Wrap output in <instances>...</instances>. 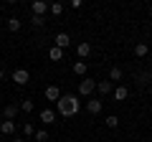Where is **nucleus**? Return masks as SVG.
<instances>
[{"mask_svg": "<svg viewBox=\"0 0 152 142\" xmlns=\"http://www.w3.org/2000/svg\"><path fill=\"white\" fill-rule=\"evenodd\" d=\"M56 107H58L61 117H76L79 109H81V102H79L74 94H61V99L56 102Z\"/></svg>", "mask_w": 152, "mask_h": 142, "instance_id": "f257e3e1", "label": "nucleus"}, {"mask_svg": "<svg viewBox=\"0 0 152 142\" xmlns=\"http://www.w3.org/2000/svg\"><path fill=\"white\" fill-rule=\"evenodd\" d=\"M96 89V79H81V84H79V94H84V97H89V94Z\"/></svg>", "mask_w": 152, "mask_h": 142, "instance_id": "f03ea898", "label": "nucleus"}, {"mask_svg": "<svg viewBox=\"0 0 152 142\" xmlns=\"http://www.w3.org/2000/svg\"><path fill=\"white\" fill-rule=\"evenodd\" d=\"M13 81H15L18 86H26V84L31 81V74H28L26 69H15L13 71Z\"/></svg>", "mask_w": 152, "mask_h": 142, "instance_id": "7ed1b4c3", "label": "nucleus"}, {"mask_svg": "<svg viewBox=\"0 0 152 142\" xmlns=\"http://www.w3.org/2000/svg\"><path fill=\"white\" fill-rule=\"evenodd\" d=\"M31 10H33V15H43V13H48V3L46 0H33Z\"/></svg>", "mask_w": 152, "mask_h": 142, "instance_id": "20e7f679", "label": "nucleus"}, {"mask_svg": "<svg viewBox=\"0 0 152 142\" xmlns=\"http://www.w3.org/2000/svg\"><path fill=\"white\" fill-rule=\"evenodd\" d=\"M46 99H48V102H58V99H61V89L58 86H56V84H51V86H46Z\"/></svg>", "mask_w": 152, "mask_h": 142, "instance_id": "39448f33", "label": "nucleus"}, {"mask_svg": "<svg viewBox=\"0 0 152 142\" xmlns=\"http://www.w3.org/2000/svg\"><path fill=\"white\" fill-rule=\"evenodd\" d=\"M112 97H114V102H124V99L129 97V89H127V86H114Z\"/></svg>", "mask_w": 152, "mask_h": 142, "instance_id": "423d86ee", "label": "nucleus"}, {"mask_svg": "<svg viewBox=\"0 0 152 142\" xmlns=\"http://www.w3.org/2000/svg\"><path fill=\"white\" fill-rule=\"evenodd\" d=\"M38 117H41L43 124H53V122H56V112L53 109H41V114H38Z\"/></svg>", "mask_w": 152, "mask_h": 142, "instance_id": "0eeeda50", "label": "nucleus"}, {"mask_svg": "<svg viewBox=\"0 0 152 142\" xmlns=\"http://www.w3.org/2000/svg\"><path fill=\"white\" fill-rule=\"evenodd\" d=\"M89 53H91V43H86V41H81V43L76 46V56H79V59H86Z\"/></svg>", "mask_w": 152, "mask_h": 142, "instance_id": "6e6552de", "label": "nucleus"}, {"mask_svg": "<svg viewBox=\"0 0 152 142\" xmlns=\"http://www.w3.org/2000/svg\"><path fill=\"white\" fill-rule=\"evenodd\" d=\"M102 107H104V102H102V99H91V102H86L89 114H99V112H102Z\"/></svg>", "mask_w": 152, "mask_h": 142, "instance_id": "1a4fd4ad", "label": "nucleus"}, {"mask_svg": "<svg viewBox=\"0 0 152 142\" xmlns=\"http://www.w3.org/2000/svg\"><path fill=\"white\" fill-rule=\"evenodd\" d=\"M86 71H89L86 61H74V74H76V76H84V79H86Z\"/></svg>", "mask_w": 152, "mask_h": 142, "instance_id": "9d476101", "label": "nucleus"}, {"mask_svg": "<svg viewBox=\"0 0 152 142\" xmlns=\"http://www.w3.org/2000/svg\"><path fill=\"white\" fill-rule=\"evenodd\" d=\"M96 89H99V94H112L114 91V84L109 81V79H107V81H96Z\"/></svg>", "mask_w": 152, "mask_h": 142, "instance_id": "9b49d317", "label": "nucleus"}, {"mask_svg": "<svg viewBox=\"0 0 152 142\" xmlns=\"http://www.w3.org/2000/svg\"><path fill=\"white\" fill-rule=\"evenodd\" d=\"M18 109H20V107H18V104H8L5 109H3V117H5V119H15Z\"/></svg>", "mask_w": 152, "mask_h": 142, "instance_id": "f8f14e48", "label": "nucleus"}, {"mask_svg": "<svg viewBox=\"0 0 152 142\" xmlns=\"http://www.w3.org/2000/svg\"><path fill=\"white\" fill-rule=\"evenodd\" d=\"M56 46H58L61 51H64L66 46H71V38H69V33H58V36H56Z\"/></svg>", "mask_w": 152, "mask_h": 142, "instance_id": "ddd939ff", "label": "nucleus"}, {"mask_svg": "<svg viewBox=\"0 0 152 142\" xmlns=\"http://www.w3.org/2000/svg\"><path fill=\"white\" fill-rule=\"evenodd\" d=\"M0 132H3V135H13V132H15V122H13V119H5L3 124H0Z\"/></svg>", "mask_w": 152, "mask_h": 142, "instance_id": "4468645a", "label": "nucleus"}, {"mask_svg": "<svg viewBox=\"0 0 152 142\" xmlns=\"http://www.w3.org/2000/svg\"><path fill=\"white\" fill-rule=\"evenodd\" d=\"M109 81H122V69L119 66H112V69H109Z\"/></svg>", "mask_w": 152, "mask_h": 142, "instance_id": "2eb2a0df", "label": "nucleus"}, {"mask_svg": "<svg viewBox=\"0 0 152 142\" xmlns=\"http://www.w3.org/2000/svg\"><path fill=\"white\" fill-rule=\"evenodd\" d=\"M147 51H150V46H147V43H137L134 46V56H137V59H145Z\"/></svg>", "mask_w": 152, "mask_h": 142, "instance_id": "dca6fc26", "label": "nucleus"}, {"mask_svg": "<svg viewBox=\"0 0 152 142\" xmlns=\"http://www.w3.org/2000/svg\"><path fill=\"white\" fill-rule=\"evenodd\" d=\"M48 59H51V61H61V59H64V51H61L58 46H53V48L48 51Z\"/></svg>", "mask_w": 152, "mask_h": 142, "instance_id": "f3484780", "label": "nucleus"}, {"mask_svg": "<svg viewBox=\"0 0 152 142\" xmlns=\"http://www.w3.org/2000/svg\"><path fill=\"white\" fill-rule=\"evenodd\" d=\"M48 10H51V15H56V18H58L61 13H64V5H61V3H51V5H48Z\"/></svg>", "mask_w": 152, "mask_h": 142, "instance_id": "a211bd4d", "label": "nucleus"}, {"mask_svg": "<svg viewBox=\"0 0 152 142\" xmlns=\"http://www.w3.org/2000/svg\"><path fill=\"white\" fill-rule=\"evenodd\" d=\"M8 31H20V20H18V18H10V20H8Z\"/></svg>", "mask_w": 152, "mask_h": 142, "instance_id": "6ab92c4d", "label": "nucleus"}, {"mask_svg": "<svg viewBox=\"0 0 152 142\" xmlns=\"http://www.w3.org/2000/svg\"><path fill=\"white\" fill-rule=\"evenodd\" d=\"M33 107H36L33 99H23V102H20V109H23V112H33Z\"/></svg>", "mask_w": 152, "mask_h": 142, "instance_id": "aec40b11", "label": "nucleus"}, {"mask_svg": "<svg viewBox=\"0 0 152 142\" xmlns=\"http://www.w3.org/2000/svg\"><path fill=\"white\" fill-rule=\"evenodd\" d=\"M107 127H109V130H117V127H119V119H117V117H107Z\"/></svg>", "mask_w": 152, "mask_h": 142, "instance_id": "412c9836", "label": "nucleus"}, {"mask_svg": "<svg viewBox=\"0 0 152 142\" xmlns=\"http://www.w3.org/2000/svg\"><path fill=\"white\" fill-rule=\"evenodd\" d=\"M31 23H33V28H41V26L46 23V18H43V15H33V20H31Z\"/></svg>", "mask_w": 152, "mask_h": 142, "instance_id": "4be33fe9", "label": "nucleus"}, {"mask_svg": "<svg viewBox=\"0 0 152 142\" xmlns=\"http://www.w3.org/2000/svg\"><path fill=\"white\" fill-rule=\"evenodd\" d=\"M36 140L38 142H46V140H48V132H46V130H36Z\"/></svg>", "mask_w": 152, "mask_h": 142, "instance_id": "5701e85b", "label": "nucleus"}, {"mask_svg": "<svg viewBox=\"0 0 152 142\" xmlns=\"http://www.w3.org/2000/svg\"><path fill=\"white\" fill-rule=\"evenodd\" d=\"M23 132H26V135H36V127H33L31 122H26V124H23Z\"/></svg>", "mask_w": 152, "mask_h": 142, "instance_id": "b1692460", "label": "nucleus"}, {"mask_svg": "<svg viewBox=\"0 0 152 142\" xmlns=\"http://www.w3.org/2000/svg\"><path fill=\"white\" fill-rule=\"evenodd\" d=\"M147 81H150V74H147V71H142V74H140V84H147Z\"/></svg>", "mask_w": 152, "mask_h": 142, "instance_id": "393cba45", "label": "nucleus"}, {"mask_svg": "<svg viewBox=\"0 0 152 142\" xmlns=\"http://www.w3.org/2000/svg\"><path fill=\"white\" fill-rule=\"evenodd\" d=\"M69 5H71V8H74V10H79V8H81V0H71Z\"/></svg>", "mask_w": 152, "mask_h": 142, "instance_id": "a878e982", "label": "nucleus"}, {"mask_svg": "<svg viewBox=\"0 0 152 142\" xmlns=\"http://www.w3.org/2000/svg\"><path fill=\"white\" fill-rule=\"evenodd\" d=\"M0 79H3V69H0Z\"/></svg>", "mask_w": 152, "mask_h": 142, "instance_id": "bb28decb", "label": "nucleus"}, {"mask_svg": "<svg viewBox=\"0 0 152 142\" xmlns=\"http://www.w3.org/2000/svg\"><path fill=\"white\" fill-rule=\"evenodd\" d=\"M15 142H23V140H15Z\"/></svg>", "mask_w": 152, "mask_h": 142, "instance_id": "cd10ccee", "label": "nucleus"}]
</instances>
